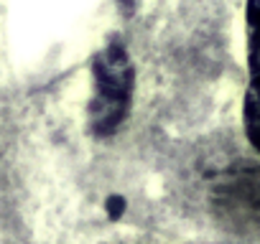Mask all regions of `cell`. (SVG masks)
<instances>
[{"label": "cell", "mask_w": 260, "mask_h": 244, "mask_svg": "<svg viewBox=\"0 0 260 244\" xmlns=\"http://www.w3.org/2000/svg\"><path fill=\"white\" fill-rule=\"evenodd\" d=\"M245 46L247 84L242 94V130L252 150L260 155V0L245 3Z\"/></svg>", "instance_id": "1"}]
</instances>
